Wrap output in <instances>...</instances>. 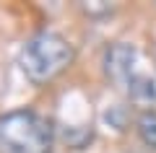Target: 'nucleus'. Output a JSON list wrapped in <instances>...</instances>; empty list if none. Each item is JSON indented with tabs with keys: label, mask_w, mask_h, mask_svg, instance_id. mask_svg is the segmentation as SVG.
Masks as SVG:
<instances>
[{
	"label": "nucleus",
	"mask_w": 156,
	"mask_h": 153,
	"mask_svg": "<svg viewBox=\"0 0 156 153\" xmlns=\"http://www.w3.org/2000/svg\"><path fill=\"white\" fill-rule=\"evenodd\" d=\"M52 120L34 109H13L0 117V153H52Z\"/></svg>",
	"instance_id": "1"
},
{
	"label": "nucleus",
	"mask_w": 156,
	"mask_h": 153,
	"mask_svg": "<svg viewBox=\"0 0 156 153\" xmlns=\"http://www.w3.org/2000/svg\"><path fill=\"white\" fill-rule=\"evenodd\" d=\"M76 60V49L55 31H39L21 49V70L34 86H44Z\"/></svg>",
	"instance_id": "2"
},
{
	"label": "nucleus",
	"mask_w": 156,
	"mask_h": 153,
	"mask_svg": "<svg viewBox=\"0 0 156 153\" xmlns=\"http://www.w3.org/2000/svg\"><path fill=\"white\" fill-rule=\"evenodd\" d=\"M133 62H135V47L133 44H115L107 52V73L117 83H130L133 81Z\"/></svg>",
	"instance_id": "3"
},
{
	"label": "nucleus",
	"mask_w": 156,
	"mask_h": 153,
	"mask_svg": "<svg viewBox=\"0 0 156 153\" xmlns=\"http://www.w3.org/2000/svg\"><path fill=\"white\" fill-rule=\"evenodd\" d=\"M135 127H138L140 140H143L146 145L156 148V112H143V114L138 117V122H135Z\"/></svg>",
	"instance_id": "4"
}]
</instances>
